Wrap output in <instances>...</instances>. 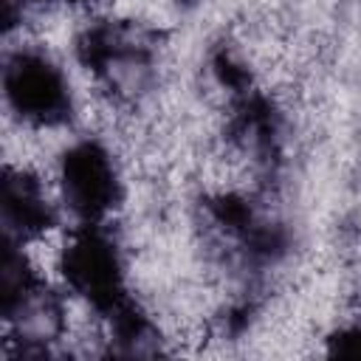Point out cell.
Wrapping results in <instances>:
<instances>
[{
	"instance_id": "1",
	"label": "cell",
	"mask_w": 361,
	"mask_h": 361,
	"mask_svg": "<svg viewBox=\"0 0 361 361\" xmlns=\"http://www.w3.org/2000/svg\"><path fill=\"white\" fill-rule=\"evenodd\" d=\"M6 102L17 118L34 127H59L73 113L68 79L51 59L31 51H17L6 68Z\"/></svg>"
},
{
	"instance_id": "2",
	"label": "cell",
	"mask_w": 361,
	"mask_h": 361,
	"mask_svg": "<svg viewBox=\"0 0 361 361\" xmlns=\"http://www.w3.org/2000/svg\"><path fill=\"white\" fill-rule=\"evenodd\" d=\"M65 206L82 220H99L118 203V172L99 144H76L59 166Z\"/></svg>"
}]
</instances>
